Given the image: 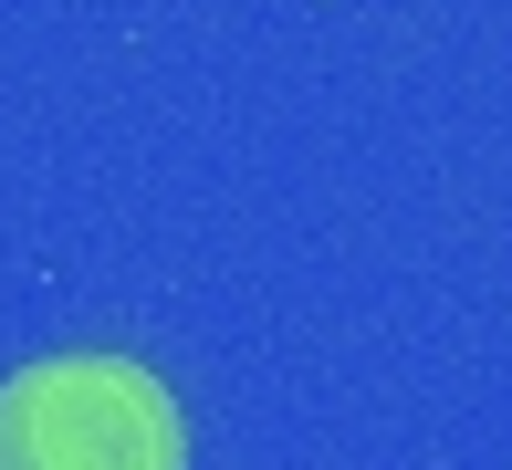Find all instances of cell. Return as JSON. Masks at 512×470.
<instances>
[{"label":"cell","mask_w":512,"mask_h":470,"mask_svg":"<svg viewBox=\"0 0 512 470\" xmlns=\"http://www.w3.org/2000/svg\"><path fill=\"white\" fill-rule=\"evenodd\" d=\"M0 470H189V418L136 356H42L0 387Z\"/></svg>","instance_id":"6da1fadb"}]
</instances>
